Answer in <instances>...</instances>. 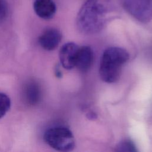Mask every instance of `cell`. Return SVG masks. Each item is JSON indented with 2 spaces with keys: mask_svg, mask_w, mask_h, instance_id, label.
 <instances>
[{
  "mask_svg": "<svg viewBox=\"0 0 152 152\" xmlns=\"http://www.w3.org/2000/svg\"><path fill=\"white\" fill-rule=\"evenodd\" d=\"M109 11L110 4L107 0H87L77 17L78 30L87 34L99 32L106 24Z\"/></svg>",
  "mask_w": 152,
  "mask_h": 152,
  "instance_id": "obj_1",
  "label": "cell"
},
{
  "mask_svg": "<svg viewBox=\"0 0 152 152\" xmlns=\"http://www.w3.org/2000/svg\"><path fill=\"white\" fill-rule=\"evenodd\" d=\"M129 55L124 49L110 47L103 53L99 68L101 79L107 83L116 82L120 78L122 68L128 61Z\"/></svg>",
  "mask_w": 152,
  "mask_h": 152,
  "instance_id": "obj_2",
  "label": "cell"
},
{
  "mask_svg": "<svg viewBox=\"0 0 152 152\" xmlns=\"http://www.w3.org/2000/svg\"><path fill=\"white\" fill-rule=\"evenodd\" d=\"M44 140L50 147L59 151H70L75 147L74 137L72 132L65 126H54L47 129Z\"/></svg>",
  "mask_w": 152,
  "mask_h": 152,
  "instance_id": "obj_3",
  "label": "cell"
},
{
  "mask_svg": "<svg viewBox=\"0 0 152 152\" xmlns=\"http://www.w3.org/2000/svg\"><path fill=\"white\" fill-rule=\"evenodd\" d=\"M124 7L142 23H147L152 18V0H124Z\"/></svg>",
  "mask_w": 152,
  "mask_h": 152,
  "instance_id": "obj_4",
  "label": "cell"
},
{
  "mask_svg": "<svg viewBox=\"0 0 152 152\" xmlns=\"http://www.w3.org/2000/svg\"><path fill=\"white\" fill-rule=\"evenodd\" d=\"M79 47L73 42H68L61 48L59 58L61 65L66 69H71L75 66L76 57Z\"/></svg>",
  "mask_w": 152,
  "mask_h": 152,
  "instance_id": "obj_5",
  "label": "cell"
},
{
  "mask_svg": "<svg viewBox=\"0 0 152 152\" xmlns=\"http://www.w3.org/2000/svg\"><path fill=\"white\" fill-rule=\"evenodd\" d=\"M62 39L61 33L56 28H50L45 30L39 37V43L45 50L51 51L55 49Z\"/></svg>",
  "mask_w": 152,
  "mask_h": 152,
  "instance_id": "obj_6",
  "label": "cell"
},
{
  "mask_svg": "<svg viewBox=\"0 0 152 152\" xmlns=\"http://www.w3.org/2000/svg\"><path fill=\"white\" fill-rule=\"evenodd\" d=\"M93 61V53L88 46L79 47L75 61V66L82 72L87 71L91 67Z\"/></svg>",
  "mask_w": 152,
  "mask_h": 152,
  "instance_id": "obj_7",
  "label": "cell"
},
{
  "mask_svg": "<svg viewBox=\"0 0 152 152\" xmlns=\"http://www.w3.org/2000/svg\"><path fill=\"white\" fill-rule=\"evenodd\" d=\"M33 9L37 15L44 20L52 18L56 11V5L52 0H35Z\"/></svg>",
  "mask_w": 152,
  "mask_h": 152,
  "instance_id": "obj_8",
  "label": "cell"
},
{
  "mask_svg": "<svg viewBox=\"0 0 152 152\" xmlns=\"http://www.w3.org/2000/svg\"><path fill=\"white\" fill-rule=\"evenodd\" d=\"M24 96L26 102L31 106L37 104L41 99V90L36 82L27 83L24 89Z\"/></svg>",
  "mask_w": 152,
  "mask_h": 152,
  "instance_id": "obj_9",
  "label": "cell"
},
{
  "mask_svg": "<svg viewBox=\"0 0 152 152\" xmlns=\"http://www.w3.org/2000/svg\"><path fill=\"white\" fill-rule=\"evenodd\" d=\"M10 98L5 93H0V119L3 118L11 107Z\"/></svg>",
  "mask_w": 152,
  "mask_h": 152,
  "instance_id": "obj_10",
  "label": "cell"
},
{
  "mask_svg": "<svg viewBox=\"0 0 152 152\" xmlns=\"http://www.w3.org/2000/svg\"><path fill=\"white\" fill-rule=\"evenodd\" d=\"M116 151L123 152L137 151L134 143L130 140H124L120 142L116 147Z\"/></svg>",
  "mask_w": 152,
  "mask_h": 152,
  "instance_id": "obj_11",
  "label": "cell"
},
{
  "mask_svg": "<svg viewBox=\"0 0 152 152\" xmlns=\"http://www.w3.org/2000/svg\"><path fill=\"white\" fill-rule=\"evenodd\" d=\"M8 11V6L5 0H0V19L4 18Z\"/></svg>",
  "mask_w": 152,
  "mask_h": 152,
  "instance_id": "obj_12",
  "label": "cell"
},
{
  "mask_svg": "<svg viewBox=\"0 0 152 152\" xmlns=\"http://www.w3.org/2000/svg\"><path fill=\"white\" fill-rule=\"evenodd\" d=\"M55 74L57 77H61V76H62V73H61L60 69L58 68H56L55 69Z\"/></svg>",
  "mask_w": 152,
  "mask_h": 152,
  "instance_id": "obj_13",
  "label": "cell"
}]
</instances>
